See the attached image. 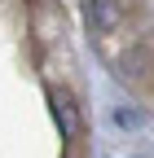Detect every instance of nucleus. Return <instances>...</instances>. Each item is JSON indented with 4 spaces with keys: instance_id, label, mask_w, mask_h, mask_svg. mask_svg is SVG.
<instances>
[{
    "instance_id": "nucleus-1",
    "label": "nucleus",
    "mask_w": 154,
    "mask_h": 158,
    "mask_svg": "<svg viewBox=\"0 0 154 158\" xmlns=\"http://www.w3.org/2000/svg\"><path fill=\"white\" fill-rule=\"evenodd\" d=\"M49 101H53V118H57V132L66 136V141H79V132H84V118H79V106H75V97L71 92H49Z\"/></svg>"
},
{
    "instance_id": "nucleus-2",
    "label": "nucleus",
    "mask_w": 154,
    "mask_h": 158,
    "mask_svg": "<svg viewBox=\"0 0 154 158\" xmlns=\"http://www.w3.org/2000/svg\"><path fill=\"white\" fill-rule=\"evenodd\" d=\"M119 18H123L119 0H88V22H92V31L110 35L114 27H119Z\"/></svg>"
}]
</instances>
